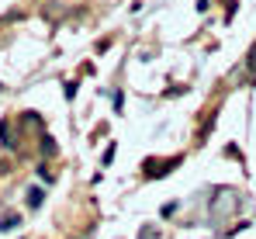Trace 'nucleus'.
Listing matches in <instances>:
<instances>
[{
  "label": "nucleus",
  "instance_id": "1",
  "mask_svg": "<svg viewBox=\"0 0 256 239\" xmlns=\"http://www.w3.org/2000/svg\"><path fill=\"white\" fill-rule=\"evenodd\" d=\"M0 146H7V149H14L18 142H14V128H10V121H4L0 125Z\"/></svg>",
  "mask_w": 256,
  "mask_h": 239
},
{
  "label": "nucleus",
  "instance_id": "2",
  "mask_svg": "<svg viewBox=\"0 0 256 239\" xmlns=\"http://www.w3.org/2000/svg\"><path fill=\"white\" fill-rule=\"evenodd\" d=\"M42 187H28V194H24V201H28V208H42Z\"/></svg>",
  "mask_w": 256,
  "mask_h": 239
},
{
  "label": "nucleus",
  "instance_id": "3",
  "mask_svg": "<svg viewBox=\"0 0 256 239\" xmlns=\"http://www.w3.org/2000/svg\"><path fill=\"white\" fill-rule=\"evenodd\" d=\"M42 153H45V156H52V153H56V142H52L48 135H45V139H42Z\"/></svg>",
  "mask_w": 256,
  "mask_h": 239
},
{
  "label": "nucleus",
  "instance_id": "4",
  "mask_svg": "<svg viewBox=\"0 0 256 239\" xmlns=\"http://www.w3.org/2000/svg\"><path fill=\"white\" fill-rule=\"evenodd\" d=\"M14 225H18V215H7V218L0 222V232H4V229H14Z\"/></svg>",
  "mask_w": 256,
  "mask_h": 239
},
{
  "label": "nucleus",
  "instance_id": "5",
  "mask_svg": "<svg viewBox=\"0 0 256 239\" xmlns=\"http://www.w3.org/2000/svg\"><path fill=\"white\" fill-rule=\"evenodd\" d=\"M250 70H253V73H256V49H253V52H250Z\"/></svg>",
  "mask_w": 256,
  "mask_h": 239
}]
</instances>
